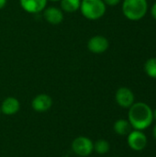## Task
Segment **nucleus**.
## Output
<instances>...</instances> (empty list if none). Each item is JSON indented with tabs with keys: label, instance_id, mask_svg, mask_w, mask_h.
Returning <instances> with one entry per match:
<instances>
[{
	"label": "nucleus",
	"instance_id": "nucleus-6",
	"mask_svg": "<svg viewBox=\"0 0 156 157\" xmlns=\"http://www.w3.org/2000/svg\"><path fill=\"white\" fill-rule=\"evenodd\" d=\"M109 46L108 39L101 35L93 36L87 42V49L95 54H100L105 52Z\"/></svg>",
	"mask_w": 156,
	"mask_h": 157
},
{
	"label": "nucleus",
	"instance_id": "nucleus-18",
	"mask_svg": "<svg viewBox=\"0 0 156 157\" xmlns=\"http://www.w3.org/2000/svg\"><path fill=\"white\" fill-rule=\"evenodd\" d=\"M6 2H7V0H0V10L3 9L6 6Z\"/></svg>",
	"mask_w": 156,
	"mask_h": 157
},
{
	"label": "nucleus",
	"instance_id": "nucleus-22",
	"mask_svg": "<svg viewBox=\"0 0 156 157\" xmlns=\"http://www.w3.org/2000/svg\"><path fill=\"white\" fill-rule=\"evenodd\" d=\"M0 113H1V109H0Z\"/></svg>",
	"mask_w": 156,
	"mask_h": 157
},
{
	"label": "nucleus",
	"instance_id": "nucleus-10",
	"mask_svg": "<svg viewBox=\"0 0 156 157\" xmlns=\"http://www.w3.org/2000/svg\"><path fill=\"white\" fill-rule=\"evenodd\" d=\"M43 17L45 20L51 25H59L63 20V12L56 6H49L43 10Z\"/></svg>",
	"mask_w": 156,
	"mask_h": 157
},
{
	"label": "nucleus",
	"instance_id": "nucleus-21",
	"mask_svg": "<svg viewBox=\"0 0 156 157\" xmlns=\"http://www.w3.org/2000/svg\"><path fill=\"white\" fill-rule=\"evenodd\" d=\"M50 1H52V2H58V1H60V0H50Z\"/></svg>",
	"mask_w": 156,
	"mask_h": 157
},
{
	"label": "nucleus",
	"instance_id": "nucleus-8",
	"mask_svg": "<svg viewBox=\"0 0 156 157\" xmlns=\"http://www.w3.org/2000/svg\"><path fill=\"white\" fill-rule=\"evenodd\" d=\"M52 106V98L47 94L37 95L31 102L32 109L37 112H45Z\"/></svg>",
	"mask_w": 156,
	"mask_h": 157
},
{
	"label": "nucleus",
	"instance_id": "nucleus-4",
	"mask_svg": "<svg viewBox=\"0 0 156 157\" xmlns=\"http://www.w3.org/2000/svg\"><path fill=\"white\" fill-rule=\"evenodd\" d=\"M72 150L79 156H88L94 151V144L86 136H78L72 143Z\"/></svg>",
	"mask_w": 156,
	"mask_h": 157
},
{
	"label": "nucleus",
	"instance_id": "nucleus-3",
	"mask_svg": "<svg viewBox=\"0 0 156 157\" xmlns=\"http://www.w3.org/2000/svg\"><path fill=\"white\" fill-rule=\"evenodd\" d=\"M80 11L89 20H97L106 13V4L103 0H81Z\"/></svg>",
	"mask_w": 156,
	"mask_h": 157
},
{
	"label": "nucleus",
	"instance_id": "nucleus-1",
	"mask_svg": "<svg viewBox=\"0 0 156 157\" xmlns=\"http://www.w3.org/2000/svg\"><path fill=\"white\" fill-rule=\"evenodd\" d=\"M129 122L131 127L138 131L147 129L153 122V110L143 102L133 103L129 110Z\"/></svg>",
	"mask_w": 156,
	"mask_h": 157
},
{
	"label": "nucleus",
	"instance_id": "nucleus-20",
	"mask_svg": "<svg viewBox=\"0 0 156 157\" xmlns=\"http://www.w3.org/2000/svg\"><path fill=\"white\" fill-rule=\"evenodd\" d=\"M153 133H154V139L156 140V125L154 126V132H153Z\"/></svg>",
	"mask_w": 156,
	"mask_h": 157
},
{
	"label": "nucleus",
	"instance_id": "nucleus-13",
	"mask_svg": "<svg viewBox=\"0 0 156 157\" xmlns=\"http://www.w3.org/2000/svg\"><path fill=\"white\" fill-rule=\"evenodd\" d=\"M61 9L67 13L77 11L81 6V0H60Z\"/></svg>",
	"mask_w": 156,
	"mask_h": 157
},
{
	"label": "nucleus",
	"instance_id": "nucleus-19",
	"mask_svg": "<svg viewBox=\"0 0 156 157\" xmlns=\"http://www.w3.org/2000/svg\"><path fill=\"white\" fill-rule=\"evenodd\" d=\"M153 119H154V121H156V109L153 111Z\"/></svg>",
	"mask_w": 156,
	"mask_h": 157
},
{
	"label": "nucleus",
	"instance_id": "nucleus-15",
	"mask_svg": "<svg viewBox=\"0 0 156 157\" xmlns=\"http://www.w3.org/2000/svg\"><path fill=\"white\" fill-rule=\"evenodd\" d=\"M144 71L148 76L156 79V58H150L146 61Z\"/></svg>",
	"mask_w": 156,
	"mask_h": 157
},
{
	"label": "nucleus",
	"instance_id": "nucleus-11",
	"mask_svg": "<svg viewBox=\"0 0 156 157\" xmlns=\"http://www.w3.org/2000/svg\"><path fill=\"white\" fill-rule=\"evenodd\" d=\"M19 109H20V103L14 97H8V98H5L0 107L1 112L5 115H8V116H12V115L17 113Z\"/></svg>",
	"mask_w": 156,
	"mask_h": 157
},
{
	"label": "nucleus",
	"instance_id": "nucleus-16",
	"mask_svg": "<svg viewBox=\"0 0 156 157\" xmlns=\"http://www.w3.org/2000/svg\"><path fill=\"white\" fill-rule=\"evenodd\" d=\"M103 1L106 5L108 6H116L120 2V0H103Z\"/></svg>",
	"mask_w": 156,
	"mask_h": 157
},
{
	"label": "nucleus",
	"instance_id": "nucleus-12",
	"mask_svg": "<svg viewBox=\"0 0 156 157\" xmlns=\"http://www.w3.org/2000/svg\"><path fill=\"white\" fill-rule=\"evenodd\" d=\"M114 131L117 134L120 136H127L131 132V125L129 121L120 119L114 123Z\"/></svg>",
	"mask_w": 156,
	"mask_h": 157
},
{
	"label": "nucleus",
	"instance_id": "nucleus-7",
	"mask_svg": "<svg viewBox=\"0 0 156 157\" xmlns=\"http://www.w3.org/2000/svg\"><path fill=\"white\" fill-rule=\"evenodd\" d=\"M115 99L119 106L124 109H128L134 103V95L130 88L120 87L116 92Z\"/></svg>",
	"mask_w": 156,
	"mask_h": 157
},
{
	"label": "nucleus",
	"instance_id": "nucleus-9",
	"mask_svg": "<svg viewBox=\"0 0 156 157\" xmlns=\"http://www.w3.org/2000/svg\"><path fill=\"white\" fill-rule=\"evenodd\" d=\"M47 2L48 0H19L22 9L30 14H38L43 11Z\"/></svg>",
	"mask_w": 156,
	"mask_h": 157
},
{
	"label": "nucleus",
	"instance_id": "nucleus-2",
	"mask_svg": "<svg viewBox=\"0 0 156 157\" xmlns=\"http://www.w3.org/2000/svg\"><path fill=\"white\" fill-rule=\"evenodd\" d=\"M148 8L146 0H124L122 4L123 15L130 20L142 19Z\"/></svg>",
	"mask_w": 156,
	"mask_h": 157
},
{
	"label": "nucleus",
	"instance_id": "nucleus-17",
	"mask_svg": "<svg viewBox=\"0 0 156 157\" xmlns=\"http://www.w3.org/2000/svg\"><path fill=\"white\" fill-rule=\"evenodd\" d=\"M151 14H152V16L154 17V18L156 20V2L154 4V6H153V7H152Z\"/></svg>",
	"mask_w": 156,
	"mask_h": 157
},
{
	"label": "nucleus",
	"instance_id": "nucleus-14",
	"mask_svg": "<svg viewBox=\"0 0 156 157\" xmlns=\"http://www.w3.org/2000/svg\"><path fill=\"white\" fill-rule=\"evenodd\" d=\"M109 149H110L109 143L104 139H100L94 144V150L98 155H106L108 153Z\"/></svg>",
	"mask_w": 156,
	"mask_h": 157
},
{
	"label": "nucleus",
	"instance_id": "nucleus-5",
	"mask_svg": "<svg viewBox=\"0 0 156 157\" xmlns=\"http://www.w3.org/2000/svg\"><path fill=\"white\" fill-rule=\"evenodd\" d=\"M127 141L129 146L134 151H142L147 145V137L142 131H132L128 135Z\"/></svg>",
	"mask_w": 156,
	"mask_h": 157
}]
</instances>
